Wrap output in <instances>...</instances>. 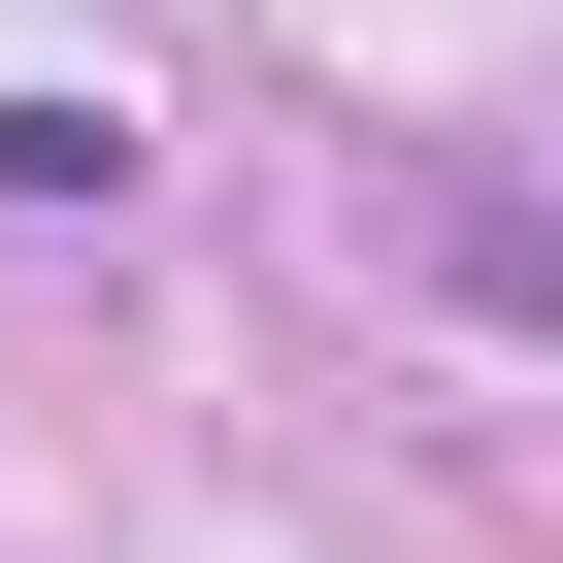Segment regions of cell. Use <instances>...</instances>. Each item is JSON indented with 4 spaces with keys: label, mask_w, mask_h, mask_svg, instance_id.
I'll return each instance as SVG.
<instances>
[{
    "label": "cell",
    "mask_w": 563,
    "mask_h": 563,
    "mask_svg": "<svg viewBox=\"0 0 563 563\" xmlns=\"http://www.w3.org/2000/svg\"><path fill=\"white\" fill-rule=\"evenodd\" d=\"M431 265H464V299H563V199H497V166H431Z\"/></svg>",
    "instance_id": "obj_1"
}]
</instances>
